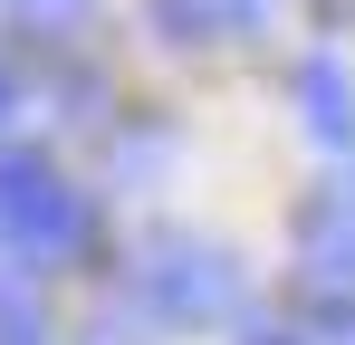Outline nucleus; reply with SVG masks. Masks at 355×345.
Instances as JSON below:
<instances>
[{
	"label": "nucleus",
	"instance_id": "nucleus-1",
	"mask_svg": "<svg viewBox=\"0 0 355 345\" xmlns=\"http://www.w3.org/2000/svg\"><path fill=\"white\" fill-rule=\"evenodd\" d=\"M0 240L19 259H87L96 249V211L87 192L49 172L39 154H0Z\"/></svg>",
	"mask_w": 355,
	"mask_h": 345
},
{
	"label": "nucleus",
	"instance_id": "nucleus-2",
	"mask_svg": "<svg viewBox=\"0 0 355 345\" xmlns=\"http://www.w3.org/2000/svg\"><path fill=\"white\" fill-rule=\"evenodd\" d=\"M144 307L164 317V326H211V317H231L240 307V259L221 240H154L144 249Z\"/></svg>",
	"mask_w": 355,
	"mask_h": 345
},
{
	"label": "nucleus",
	"instance_id": "nucleus-3",
	"mask_svg": "<svg viewBox=\"0 0 355 345\" xmlns=\"http://www.w3.org/2000/svg\"><path fill=\"white\" fill-rule=\"evenodd\" d=\"M297 278L317 297H355V172L317 182L297 202Z\"/></svg>",
	"mask_w": 355,
	"mask_h": 345
},
{
	"label": "nucleus",
	"instance_id": "nucleus-4",
	"mask_svg": "<svg viewBox=\"0 0 355 345\" xmlns=\"http://www.w3.org/2000/svg\"><path fill=\"white\" fill-rule=\"evenodd\" d=\"M154 29L173 48H221V39H259L269 0H154Z\"/></svg>",
	"mask_w": 355,
	"mask_h": 345
},
{
	"label": "nucleus",
	"instance_id": "nucleus-5",
	"mask_svg": "<svg viewBox=\"0 0 355 345\" xmlns=\"http://www.w3.org/2000/svg\"><path fill=\"white\" fill-rule=\"evenodd\" d=\"M297 106H307V134L317 144H355V77H346L336 48L297 57Z\"/></svg>",
	"mask_w": 355,
	"mask_h": 345
},
{
	"label": "nucleus",
	"instance_id": "nucleus-6",
	"mask_svg": "<svg viewBox=\"0 0 355 345\" xmlns=\"http://www.w3.org/2000/svg\"><path fill=\"white\" fill-rule=\"evenodd\" d=\"M0 345H58V326H49L29 278H0Z\"/></svg>",
	"mask_w": 355,
	"mask_h": 345
},
{
	"label": "nucleus",
	"instance_id": "nucleus-7",
	"mask_svg": "<svg viewBox=\"0 0 355 345\" xmlns=\"http://www.w3.org/2000/svg\"><path fill=\"white\" fill-rule=\"evenodd\" d=\"M87 10H96V0H19V19H29L39 39H77V29H87Z\"/></svg>",
	"mask_w": 355,
	"mask_h": 345
},
{
	"label": "nucleus",
	"instance_id": "nucleus-8",
	"mask_svg": "<svg viewBox=\"0 0 355 345\" xmlns=\"http://www.w3.org/2000/svg\"><path fill=\"white\" fill-rule=\"evenodd\" d=\"M87 345H154V336H144V317H135V307H96Z\"/></svg>",
	"mask_w": 355,
	"mask_h": 345
},
{
	"label": "nucleus",
	"instance_id": "nucleus-9",
	"mask_svg": "<svg viewBox=\"0 0 355 345\" xmlns=\"http://www.w3.org/2000/svg\"><path fill=\"white\" fill-rule=\"evenodd\" d=\"M317 345H355V297H327V317H317Z\"/></svg>",
	"mask_w": 355,
	"mask_h": 345
},
{
	"label": "nucleus",
	"instance_id": "nucleus-10",
	"mask_svg": "<svg viewBox=\"0 0 355 345\" xmlns=\"http://www.w3.org/2000/svg\"><path fill=\"white\" fill-rule=\"evenodd\" d=\"M240 345H307V336H288V326H250Z\"/></svg>",
	"mask_w": 355,
	"mask_h": 345
},
{
	"label": "nucleus",
	"instance_id": "nucleus-11",
	"mask_svg": "<svg viewBox=\"0 0 355 345\" xmlns=\"http://www.w3.org/2000/svg\"><path fill=\"white\" fill-rule=\"evenodd\" d=\"M10 106H19V87H10V67H0V125H10Z\"/></svg>",
	"mask_w": 355,
	"mask_h": 345
},
{
	"label": "nucleus",
	"instance_id": "nucleus-12",
	"mask_svg": "<svg viewBox=\"0 0 355 345\" xmlns=\"http://www.w3.org/2000/svg\"><path fill=\"white\" fill-rule=\"evenodd\" d=\"M327 10H346V19H355V0H327Z\"/></svg>",
	"mask_w": 355,
	"mask_h": 345
}]
</instances>
